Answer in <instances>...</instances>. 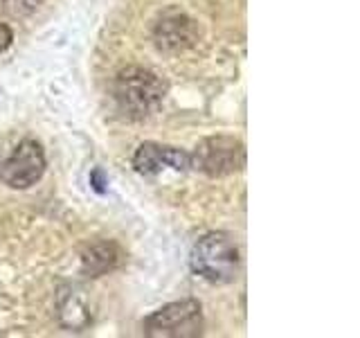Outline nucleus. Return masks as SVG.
<instances>
[{
  "instance_id": "1",
  "label": "nucleus",
  "mask_w": 360,
  "mask_h": 338,
  "mask_svg": "<svg viewBox=\"0 0 360 338\" xmlns=\"http://www.w3.org/2000/svg\"><path fill=\"white\" fill-rule=\"evenodd\" d=\"M112 93L124 115L142 120L162 104L167 84L155 73L133 65L117 75Z\"/></svg>"
},
{
  "instance_id": "2",
  "label": "nucleus",
  "mask_w": 360,
  "mask_h": 338,
  "mask_svg": "<svg viewBox=\"0 0 360 338\" xmlns=\"http://www.w3.org/2000/svg\"><path fill=\"white\" fill-rule=\"evenodd\" d=\"M191 270L210 284H228L239 270V248L225 232H210L191 251Z\"/></svg>"
},
{
  "instance_id": "3",
  "label": "nucleus",
  "mask_w": 360,
  "mask_h": 338,
  "mask_svg": "<svg viewBox=\"0 0 360 338\" xmlns=\"http://www.w3.org/2000/svg\"><path fill=\"white\" fill-rule=\"evenodd\" d=\"M189 163L194 169L212 178L228 176L243 169L245 149L239 140L228 138V135H219V138L202 140L194 149V154H189Z\"/></svg>"
},
{
  "instance_id": "4",
  "label": "nucleus",
  "mask_w": 360,
  "mask_h": 338,
  "mask_svg": "<svg viewBox=\"0 0 360 338\" xmlns=\"http://www.w3.org/2000/svg\"><path fill=\"white\" fill-rule=\"evenodd\" d=\"M144 334L146 336H198L202 332V313L200 304L196 300H180L165 304L162 309L146 315L144 320Z\"/></svg>"
},
{
  "instance_id": "5",
  "label": "nucleus",
  "mask_w": 360,
  "mask_h": 338,
  "mask_svg": "<svg viewBox=\"0 0 360 338\" xmlns=\"http://www.w3.org/2000/svg\"><path fill=\"white\" fill-rule=\"evenodd\" d=\"M45 172V154L37 140H22L16 144L3 163H0V180L11 189H27Z\"/></svg>"
},
{
  "instance_id": "6",
  "label": "nucleus",
  "mask_w": 360,
  "mask_h": 338,
  "mask_svg": "<svg viewBox=\"0 0 360 338\" xmlns=\"http://www.w3.org/2000/svg\"><path fill=\"white\" fill-rule=\"evenodd\" d=\"M133 167L142 176H155L165 167H172L176 172H185L187 167H191V163H189V154L174 149V146L144 142L133 156Z\"/></svg>"
},
{
  "instance_id": "7",
  "label": "nucleus",
  "mask_w": 360,
  "mask_h": 338,
  "mask_svg": "<svg viewBox=\"0 0 360 338\" xmlns=\"http://www.w3.org/2000/svg\"><path fill=\"white\" fill-rule=\"evenodd\" d=\"M158 43L160 48H183L185 43H191V20L185 16L162 20L158 25Z\"/></svg>"
},
{
  "instance_id": "8",
  "label": "nucleus",
  "mask_w": 360,
  "mask_h": 338,
  "mask_svg": "<svg viewBox=\"0 0 360 338\" xmlns=\"http://www.w3.org/2000/svg\"><path fill=\"white\" fill-rule=\"evenodd\" d=\"M11 41H14V34H11L9 25H5V23H0V54H3V52L9 48Z\"/></svg>"
}]
</instances>
